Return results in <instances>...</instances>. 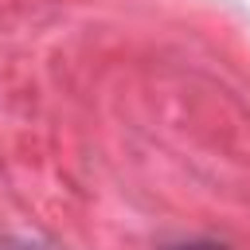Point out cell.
Returning <instances> with one entry per match:
<instances>
[{
    "mask_svg": "<svg viewBox=\"0 0 250 250\" xmlns=\"http://www.w3.org/2000/svg\"><path fill=\"white\" fill-rule=\"evenodd\" d=\"M168 250H230L227 242H215V238H191V242H176Z\"/></svg>",
    "mask_w": 250,
    "mask_h": 250,
    "instance_id": "6da1fadb",
    "label": "cell"
}]
</instances>
